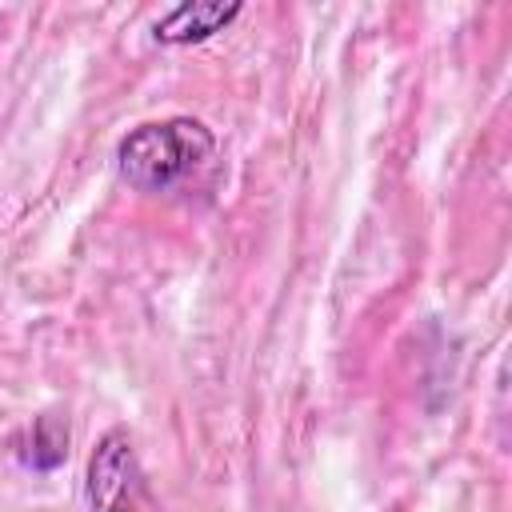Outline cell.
Listing matches in <instances>:
<instances>
[{"label": "cell", "mask_w": 512, "mask_h": 512, "mask_svg": "<svg viewBox=\"0 0 512 512\" xmlns=\"http://www.w3.org/2000/svg\"><path fill=\"white\" fill-rule=\"evenodd\" d=\"M88 504L92 512H152L148 480L124 428H108L88 460Z\"/></svg>", "instance_id": "2"}, {"label": "cell", "mask_w": 512, "mask_h": 512, "mask_svg": "<svg viewBox=\"0 0 512 512\" xmlns=\"http://www.w3.org/2000/svg\"><path fill=\"white\" fill-rule=\"evenodd\" d=\"M216 152V136L192 116L132 128L116 148V172L136 192H168Z\"/></svg>", "instance_id": "1"}, {"label": "cell", "mask_w": 512, "mask_h": 512, "mask_svg": "<svg viewBox=\"0 0 512 512\" xmlns=\"http://www.w3.org/2000/svg\"><path fill=\"white\" fill-rule=\"evenodd\" d=\"M244 12L240 0H188V4H176L168 16L156 20V40L160 44H200L216 32H224L236 16Z\"/></svg>", "instance_id": "3"}, {"label": "cell", "mask_w": 512, "mask_h": 512, "mask_svg": "<svg viewBox=\"0 0 512 512\" xmlns=\"http://www.w3.org/2000/svg\"><path fill=\"white\" fill-rule=\"evenodd\" d=\"M12 452L32 472H56L68 460V424L60 416H36L24 432L12 436Z\"/></svg>", "instance_id": "4"}]
</instances>
